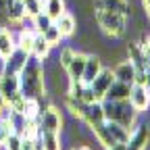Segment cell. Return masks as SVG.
I'll return each mask as SVG.
<instances>
[{"label":"cell","instance_id":"cell-24","mask_svg":"<svg viewBox=\"0 0 150 150\" xmlns=\"http://www.w3.org/2000/svg\"><path fill=\"white\" fill-rule=\"evenodd\" d=\"M42 35H44V40L50 44V48H54V46H59L61 44V40H63V35H61V31H59V27H56L54 23L46 29V31H42Z\"/></svg>","mask_w":150,"mask_h":150},{"label":"cell","instance_id":"cell-16","mask_svg":"<svg viewBox=\"0 0 150 150\" xmlns=\"http://www.w3.org/2000/svg\"><path fill=\"white\" fill-rule=\"evenodd\" d=\"M15 48H17L15 35L8 31V27H0V59H6Z\"/></svg>","mask_w":150,"mask_h":150},{"label":"cell","instance_id":"cell-27","mask_svg":"<svg viewBox=\"0 0 150 150\" xmlns=\"http://www.w3.org/2000/svg\"><path fill=\"white\" fill-rule=\"evenodd\" d=\"M140 50H142V59H144V65L150 69V38L140 46Z\"/></svg>","mask_w":150,"mask_h":150},{"label":"cell","instance_id":"cell-23","mask_svg":"<svg viewBox=\"0 0 150 150\" xmlns=\"http://www.w3.org/2000/svg\"><path fill=\"white\" fill-rule=\"evenodd\" d=\"M31 21H33V31L35 33H42V31H46L54 21H52V19L46 15V13H40V15H35L33 19H31Z\"/></svg>","mask_w":150,"mask_h":150},{"label":"cell","instance_id":"cell-15","mask_svg":"<svg viewBox=\"0 0 150 150\" xmlns=\"http://www.w3.org/2000/svg\"><path fill=\"white\" fill-rule=\"evenodd\" d=\"M38 144H40V150H63L61 134H48V131H40V136H38Z\"/></svg>","mask_w":150,"mask_h":150},{"label":"cell","instance_id":"cell-30","mask_svg":"<svg viewBox=\"0 0 150 150\" xmlns=\"http://www.w3.org/2000/svg\"><path fill=\"white\" fill-rule=\"evenodd\" d=\"M2 144H4V142H2V140H0V150H2Z\"/></svg>","mask_w":150,"mask_h":150},{"label":"cell","instance_id":"cell-17","mask_svg":"<svg viewBox=\"0 0 150 150\" xmlns=\"http://www.w3.org/2000/svg\"><path fill=\"white\" fill-rule=\"evenodd\" d=\"M31 54L35 56V59H48V54H50V44L44 40V35L42 33H33V44H31Z\"/></svg>","mask_w":150,"mask_h":150},{"label":"cell","instance_id":"cell-3","mask_svg":"<svg viewBox=\"0 0 150 150\" xmlns=\"http://www.w3.org/2000/svg\"><path fill=\"white\" fill-rule=\"evenodd\" d=\"M94 19H96V25L112 38H123L127 31V17L112 13V11H94Z\"/></svg>","mask_w":150,"mask_h":150},{"label":"cell","instance_id":"cell-1","mask_svg":"<svg viewBox=\"0 0 150 150\" xmlns=\"http://www.w3.org/2000/svg\"><path fill=\"white\" fill-rule=\"evenodd\" d=\"M19 81H21V94L25 98H35L40 100L46 98V77H44V63L29 54L25 67L19 73Z\"/></svg>","mask_w":150,"mask_h":150},{"label":"cell","instance_id":"cell-5","mask_svg":"<svg viewBox=\"0 0 150 150\" xmlns=\"http://www.w3.org/2000/svg\"><path fill=\"white\" fill-rule=\"evenodd\" d=\"M150 140V127L146 123H136L127 138V150H146Z\"/></svg>","mask_w":150,"mask_h":150},{"label":"cell","instance_id":"cell-28","mask_svg":"<svg viewBox=\"0 0 150 150\" xmlns=\"http://www.w3.org/2000/svg\"><path fill=\"white\" fill-rule=\"evenodd\" d=\"M142 6H144L146 17H150V0H142Z\"/></svg>","mask_w":150,"mask_h":150},{"label":"cell","instance_id":"cell-2","mask_svg":"<svg viewBox=\"0 0 150 150\" xmlns=\"http://www.w3.org/2000/svg\"><path fill=\"white\" fill-rule=\"evenodd\" d=\"M104 121H115L127 127L129 131L138 123V110L129 104V100H102Z\"/></svg>","mask_w":150,"mask_h":150},{"label":"cell","instance_id":"cell-9","mask_svg":"<svg viewBox=\"0 0 150 150\" xmlns=\"http://www.w3.org/2000/svg\"><path fill=\"white\" fill-rule=\"evenodd\" d=\"M136 65L131 63L129 59H123V61H119L117 65H115V69H112V75H115V79L117 81H123V83H134V79H136Z\"/></svg>","mask_w":150,"mask_h":150},{"label":"cell","instance_id":"cell-22","mask_svg":"<svg viewBox=\"0 0 150 150\" xmlns=\"http://www.w3.org/2000/svg\"><path fill=\"white\" fill-rule=\"evenodd\" d=\"M23 6H25V17L33 19L35 15L44 13V2L42 0H23Z\"/></svg>","mask_w":150,"mask_h":150},{"label":"cell","instance_id":"cell-12","mask_svg":"<svg viewBox=\"0 0 150 150\" xmlns=\"http://www.w3.org/2000/svg\"><path fill=\"white\" fill-rule=\"evenodd\" d=\"M86 52H75V56L71 59V63L65 67L67 71V77L71 81H81V75H83V67H86Z\"/></svg>","mask_w":150,"mask_h":150},{"label":"cell","instance_id":"cell-11","mask_svg":"<svg viewBox=\"0 0 150 150\" xmlns=\"http://www.w3.org/2000/svg\"><path fill=\"white\" fill-rule=\"evenodd\" d=\"M102 59L98 54H94V52H90L88 56H86V67H83V75H81V81L83 83H92V79L96 77V75L102 71Z\"/></svg>","mask_w":150,"mask_h":150},{"label":"cell","instance_id":"cell-4","mask_svg":"<svg viewBox=\"0 0 150 150\" xmlns=\"http://www.w3.org/2000/svg\"><path fill=\"white\" fill-rule=\"evenodd\" d=\"M63 115L56 106H46L40 112V119H38V127L40 131H48V134H61L63 131Z\"/></svg>","mask_w":150,"mask_h":150},{"label":"cell","instance_id":"cell-8","mask_svg":"<svg viewBox=\"0 0 150 150\" xmlns=\"http://www.w3.org/2000/svg\"><path fill=\"white\" fill-rule=\"evenodd\" d=\"M112 81H115V75H112V71L102 67V71H100L96 77L92 79V83H90V86H92L94 94H96V96L102 100V98H104V94H106V90L110 88V83H112Z\"/></svg>","mask_w":150,"mask_h":150},{"label":"cell","instance_id":"cell-6","mask_svg":"<svg viewBox=\"0 0 150 150\" xmlns=\"http://www.w3.org/2000/svg\"><path fill=\"white\" fill-rule=\"evenodd\" d=\"M127 100H129V104L134 106L138 112H144V110L150 108V94H148L144 83H131Z\"/></svg>","mask_w":150,"mask_h":150},{"label":"cell","instance_id":"cell-7","mask_svg":"<svg viewBox=\"0 0 150 150\" xmlns=\"http://www.w3.org/2000/svg\"><path fill=\"white\" fill-rule=\"evenodd\" d=\"M27 59H29L27 52L15 48V50L6 56V59L2 61V73H6V75H19V73H21V69L25 67Z\"/></svg>","mask_w":150,"mask_h":150},{"label":"cell","instance_id":"cell-19","mask_svg":"<svg viewBox=\"0 0 150 150\" xmlns=\"http://www.w3.org/2000/svg\"><path fill=\"white\" fill-rule=\"evenodd\" d=\"M106 129L110 138L115 140V144H127V138H129V129L123 127L121 123H115V121H106Z\"/></svg>","mask_w":150,"mask_h":150},{"label":"cell","instance_id":"cell-26","mask_svg":"<svg viewBox=\"0 0 150 150\" xmlns=\"http://www.w3.org/2000/svg\"><path fill=\"white\" fill-rule=\"evenodd\" d=\"M6 150H21V136H17V134H11L6 140H4V144H2Z\"/></svg>","mask_w":150,"mask_h":150},{"label":"cell","instance_id":"cell-18","mask_svg":"<svg viewBox=\"0 0 150 150\" xmlns=\"http://www.w3.org/2000/svg\"><path fill=\"white\" fill-rule=\"evenodd\" d=\"M6 15H8V21H11V23H21L23 19H25L23 0H8V4H6Z\"/></svg>","mask_w":150,"mask_h":150},{"label":"cell","instance_id":"cell-20","mask_svg":"<svg viewBox=\"0 0 150 150\" xmlns=\"http://www.w3.org/2000/svg\"><path fill=\"white\" fill-rule=\"evenodd\" d=\"M42 2H44V13L52 21L65 13V0H42Z\"/></svg>","mask_w":150,"mask_h":150},{"label":"cell","instance_id":"cell-13","mask_svg":"<svg viewBox=\"0 0 150 150\" xmlns=\"http://www.w3.org/2000/svg\"><path fill=\"white\" fill-rule=\"evenodd\" d=\"M54 25L59 27V31H61L63 38H69V35L75 33V29H77V19H75L71 13L65 11L59 19H54Z\"/></svg>","mask_w":150,"mask_h":150},{"label":"cell","instance_id":"cell-10","mask_svg":"<svg viewBox=\"0 0 150 150\" xmlns=\"http://www.w3.org/2000/svg\"><path fill=\"white\" fill-rule=\"evenodd\" d=\"M92 6H94V11H112V13H119L125 17L131 13L129 0H94Z\"/></svg>","mask_w":150,"mask_h":150},{"label":"cell","instance_id":"cell-29","mask_svg":"<svg viewBox=\"0 0 150 150\" xmlns=\"http://www.w3.org/2000/svg\"><path fill=\"white\" fill-rule=\"evenodd\" d=\"M144 86H146V90H148V94H150V69L146 71V81H144Z\"/></svg>","mask_w":150,"mask_h":150},{"label":"cell","instance_id":"cell-21","mask_svg":"<svg viewBox=\"0 0 150 150\" xmlns=\"http://www.w3.org/2000/svg\"><path fill=\"white\" fill-rule=\"evenodd\" d=\"M33 33H35V31H27V29H23L21 33H19V38H15V40H17V48H19V50H23V52H27V54H31Z\"/></svg>","mask_w":150,"mask_h":150},{"label":"cell","instance_id":"cell-14","mask_svg":"<svg viewBox=\"0 0 150 150\" xmlns=\"http://www.w3.org/2000/svg\"><path fill=\"white\" fill-rule=\"evenodd\" d=\"M129 90H131L129 83H123V81H117L115 79V81L110 83V88L106 90V94H104L102 100H127Z\"/></svg>","mask_w":150,"mask_h":150},{"label":"cell","instance_id":"cell-25","mask_svg":"<svg viewBox=\"0 0 150 150\" xmlns=\"http://www.w3.org/2000/svg\"><path fill=\"white\" fill-rule=\"evenodd\" d=\"M75 52H77V50H73V48H69V46L61 48V52H59V61H56V63H59V65L65 69V67L71 63V59L75 56Z\"/></svg>","mask_w":150,"mask_h":150}]
</instances>
